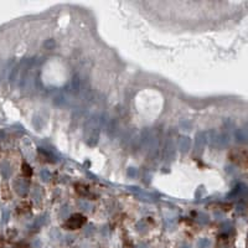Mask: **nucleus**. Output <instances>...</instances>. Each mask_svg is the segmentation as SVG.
<instances>
[{"label":"nucleus","mask_w":248,"mask_h":248,"mask_svg":"<svg viewBox=\"0 0 248 248\" xmlns=\"http://www.w3.org/2000/svg\"><path fill=\"white\" fill-rule=\"evenodd\" d=\"M236 140L238 143H247L248 142V129H238L236 131Z\"/></svg>","instance_id":"nucleus-1"}]
</instances>
